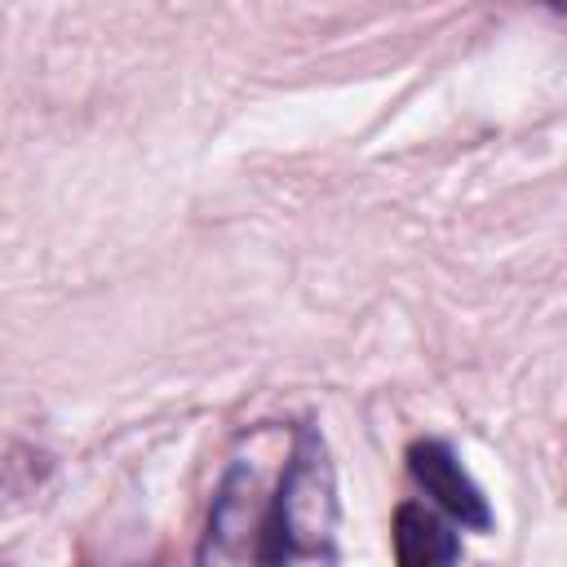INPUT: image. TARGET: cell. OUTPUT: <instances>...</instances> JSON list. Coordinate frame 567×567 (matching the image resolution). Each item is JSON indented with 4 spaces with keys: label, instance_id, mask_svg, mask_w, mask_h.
I'll use <instances>...</instances> for the list:
<instances>
[{
    "label": "cell",
    "instance_id": "obj_2",
    "mask_svg": "<svg viewBox=\"0 0 567 567\" xmlns=\"http://www.w3.org/2000/svg\"><path fill=\"white\" fill-rule=\"evenodd\" d=\"M279 518L292 558H328L337 532V470L315 425H297L279 465Z\"/></svg>",
    "mask_w": 567,
    "mask_h": 567
},
{
    "label": "cell",
    "instance_id": "obj_4",
    "mask_svg": "<svg viewBox=\"0 0 567 567\" xmlns=\"http://www.w3.org/2000/svg\"><path fill=\"white\" fill-rule=\"evenodd\" d=\"M394 540V567H456L461 563V536L447 518L425 509L421 501H403L390 523Z\"/></svg>",
    "mask_w": 567,
    "mask_h": 567
},
{
    "label": "cell",
    "instance_id": "obj_3",
    "mask_svg": "<svg viewBox=\"0 0 567 567\" xmlns=\"http://www.w3.org/2000/svg\"><path fill=\"white\" fill-rule=\"evenodd\" d=\"M408 474L452 523L470 532H492V505L483 487L470 478V470L456 461V452L443 439H416L408 447Z\"/></svg>",
    "mask_w": 567,
    "mask_h": 567
},
{
    "label": "cell",
    "instance_id": "obj_1",
    "mask_svg": "<svg viewBox=\"0 0 567 567\" xmlns=\"http://www.w3.org/2000/svg\"><path fill=\"white\" fill-rule=\"evenodd\" d=\"M288 563H292V545L279 518V470H270L257 456V447H248L226 465L213 492L195 567H288Z\"/></svg>",
    "mask_w": 567,
    "mask_h": 567
}]
</instances>
